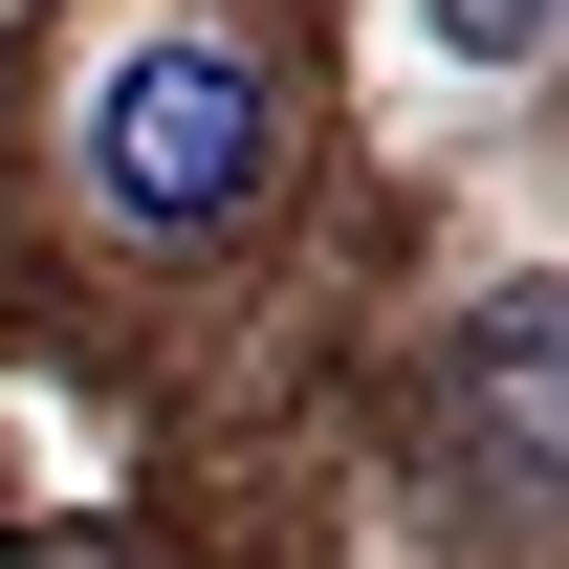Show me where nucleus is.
<instances>
[{"label":"nucleus","instance_id":"nucleus-2","mask_svg":"<svg viewBox=\"0 0 569 569\" xmlns=\"http://www.w3.org/2000/svg\"><path fill=\"white\" fill-rule=\"evenodd\" d=\"M88 198L153 219V241L241 219L263 198V67H241V44H132V67L88 88Z\"/></svg>","mask_w":569,"mask_h":569},{"label":"nucleus","instance_id":"nucleus-1","mask_svg":"<svg viewBox=\"0 0 569 569\" xmlns=\"http://www.w3.org/2000/svg\"><path fill=\"white\" fill-rule=\"evenodd\" d=\"M417 503H438V548H569V284H482L460 329H438L417 372Z\"/></svg>","mask_w":569,"mask_h":569},{"label":"nucleus","instance_id":"nucleus-3","mask_svg":"<svg viewBox=\"0 0 569 569\" xmlns=\"http://www.w3.org/2000/svg\"><path fill=\"white\" fill-rule=\"evenodd\" d=\"M417 22H438V67H548L569 44V0H417Z\"/></svg>","mask_w":569,"mask_h":569}]
</instances>
